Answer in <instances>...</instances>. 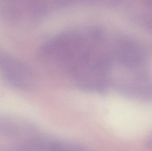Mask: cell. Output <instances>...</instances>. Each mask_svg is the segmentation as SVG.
Wrapping results in <instances>:
<instances>
[{"mask_svg": "<svg viewBox=\"0 0 152 151\" xmlns=\"http://www.w3.org/2000/svg\"><path fill=\"white\" fill-rule=\"evenodd\" d=\"M103 32L97 27L78 30L67 36L57 55V64L78 88L102 94L110 86V59Z\"/></svg>", "mask_w": 152, "mask_h": 151, "instance_id": "6da1fadb", "label": "cell"}, {"mask_svg": "<svg viewBox=\"0 0 152 151\" xmlns=\"http://www.w3.org/2000/svg\"><path fill=\"white\" fill-rule=\"evenodd\" d=\"M0 76L10 85L21 89L34 86V74L26 64L0 49Z\"/></svg>", "mask_w": 152, "mask_h": 151, "instance_id": "7a4b0ae2", "label": "cell"}, {"mask_svg": "<svg viewBox=\"0 0 152 151\" xmlns=\"http://www.w3.org/2000/svg\"><path fill=\"white\" fill-rule=\"evenodd\" d=\"M114 43L110 52L112 59L131 69L140 67L144 64L145 53L137 43L126 38L118 39Z\"/></svg>", "mask_w": 152, "mask_h": 151, "instance_id": "3957f363", "label": "cell"}, {"mask_svg": "<svg viewBox=\"0 0 152 151\" xmlns=\"http://www.w3.org/2000/svg\"><path fill=\"white\" fill-rule=\"evenodd\" d=\"M7 144L1 151H57V142L41 137L37 133L8 141Z\"/></svg>", "mask_w": 152, "mask_h": 151, "instance_id": "277c9868", "label": "cell"}]
</instances>
